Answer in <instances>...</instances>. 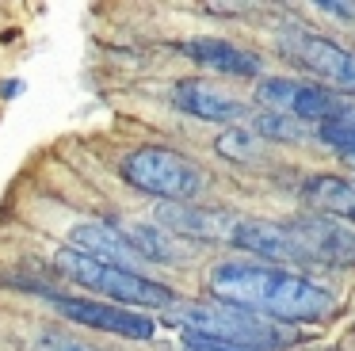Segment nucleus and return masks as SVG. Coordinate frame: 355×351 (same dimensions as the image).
Returning a JSON list of instances; mask_svg holds the SVG:
<instances>
[{"instance_id":"f257e3e1","label":"nucleus","mask_w":355,"mask_h":351,"mask_svg":"<svg viewBox=\"0 0 355 351\" xmlns=\"http://www.w3.org/2000/svg\"><path fill=\"white\" fill-rule=\"evenodd\" d=\"M210 294L214 302L260 313L279 325H313L336 313V298L324 286L271 264H218L210 271Z\"/></svg>"},{"instance_id":"f03ea898","label":"nucleus","mask_w":355,"mask_h":351,"mask_svg":"<svg viewBox=\"0 0 355 351\" xmlns=\"http://www.w3.org/2000/svg\"><path fill=\"white\" fill-rule=\"evenodd\" d=\"M168 325H180L184 336H202V340L252 348V351H271V348H283V343L298 340V328H286L279 320L214 302V298L210 302H176L168 309Z\"/></svg>"},{"instance_id":"7ed1b4c3","label":"nucleus","mask_w":355,"mask_h":351,"mask_svg":"<svg viewBox=\"0 0 355 351\" xmlns=\"http://www.w3.org/2000/svg\"><path fill=\"white\" fill-rule=\"evenodd\" d=\"M58 275H65L69 282L92 290V294H107L111 305H126V309H164L168 313L172 305L180 302L176 290L164 286L157 279H146L141 271H126V267L103 264L96 256H85L77 248H62L54 256Z\"/></svg>"},{"instance_id":"20e7f679","label":"nucleus","mask_w":355,"mask_h":351,"mask_svg":"<svg viewBox=\"0 0 355 351\" xmlns=\"http://www.w3.org/2000/svg\"><path fill=\"white\" fill-rule=\"evenodd\" d=\"M119 176H123L130 187L146 191L153 198L164 203H191L202 191L207 176L195 164L191 157L176 149H164V145H138L119 160Z\"/></svg>"},{"instance_id":"39448f33","label":"nucleus","mask_w":355,"mask_h":351,"mask_svg":"<svg viewBox=\"0 0 355 351\" xmlns=\"http://www.w3.org/2000/svg\"><path fill=\"white\" fill-rule=\"evenodd\" d=\"M279 46H283L286 58L306 65L309 73H317L324 84H336V88H347V92L355 88V53L344 50L340 42L302 27H286L279 35Z\"/></svg>"},{"instance_id":"423d86ee","label":"nucleus","mask_w":355,"mask_h":351,"mask_svg":"<svg viewBox=\"0 0 355 351\" xmlns=\"http://www.w3.org/2000/svg\"><path fill=\"white\" fill-rule=\"evenodd\" d=\"M46 298H50V305H54L65 320H73V325L123 336V340H153V336H157V320L146 317L141 309L96 302V298H58V294H46Z\"/></svg>"},{"instance_id":"0eeeda50","label":"nucleus","mask_w":355,"mask_h":351,"mask_svg":"<svg viewBox=\"0 0 355 351\" xmlns=\"http://www.w3.org/2000/svg\"><path fill=\"white\" fill-rule=\"evenodd\" d=\"M291 237L298 241L306 264H329V267H352L355 264V229L324 214L286 221Z\"/></svg>"},{"instance_id":"6e6552de","label":"nucleus","mask_w":355,"mask_h":351,"mask_svg":"<svg viewBox=\"0 0 355 351\" xmlns=\"http://www.w3.org/2000/svg\"><path fill=\"white\" fill-rule=\"evenodd\" d=\"M157 229L180 237V241H233V229L241 218L218 206L199 203H161L157 206Z\"/></svg>"},{"instance_id":"1a4fd4ad","label":"nucleus","mask_w":355,"mask_h":351,"mask_svg":"<svg viewBox=\"0 0 355 351\" xmlns=\"http://www.w3.org/2000/svg\"><path fill=\"white\" fill-rule=\"evenodd\" d=\"M69 248L85 252V256H96L103 264L126 267V271H138V264L146 259L138 256V248L130 244L123 225H111V221H80V225L69 229Z\"/></svg>"},{"instance_id":"9d476101","label":"nucleus","mask_w":355,"mask_h":351,"mask_svg":"<svg viewBox=\"0 0 355 351\" xmlns=\"http://www.w3.org/2000/svg\"><path fill=\"white\" fill-rule=\"evenodd\" d=\"M230 244H237V248L252 252V256L271 259V267H275V264H306V256H302L298 241L291 237L286 221L241 218L237 229H233V241H230Z\"/></svg>"},{"instance_id":"9b49d317","label":"nucleus","mask_w":355,"mask_h":351,"mask_svg":"<svg viewBox=\"0 0 355 351\" xmlns=\"http://www.w3.org/2000/svg\"><path fill=\"white\" fill-rule=\"evenodd\" d=\"M172 103H176V111L202 119V122H241L248 114V107L241 99L218 92L207 80H180L172 88Z\"/></svg>"},{"instance_id":"f8f14e48","label":"nucleus","mask_w":355,"mask_h":351,"mask_svg":"<svg viewBox=\"0 0 355 351\" xmlns=\"http://www.w3.org/2000/svg\"><path fill=\"white\" fill-rule=\"evenodd\" d=\"M180 53L199 61L202 69H214V73H225V76H256L260 73V58L233 42H225V38H187L180 46Z\"/></svg>"},{"instance_id":"ddd939ff","label":"nucleus","mask_w":355,"mask_h":351,"mask_svg":"<svg viewBox=\"0 0 355 351\" xmlns=\"http://www.w3.org/2000/svg\"><path fill=\"white\" fill-rule=\"evenodd\" d=\"M302 203L336 221H355V180L344 176H309L302 183Z\"/></svg>"},{"instance_id":"4468645a","label":"nucleus","mask_w":355,"mask_h":351,"mask_svg":"<svg viewBox=\"0 0 355 351\" xmlns=\"http://www.w3.org/2000/svg\"><path fill=\"white\" fill-rule=\"evenodd\" d=\"M123 229H126L130 244L138 248V256L146 259V264H176L187 252L180 237L164 233V229H157V225H123Z\"/></svg>"},{"instance_id":"2eb2a0df","label":"nucleus","mask_w":355,"mask_h":351,"mask_svg":"<svg viewBox=\"0 0 355 351\" xmlns=\"http://www.w3.org/2000/svg\"><path fill=\"white\" fill-rule=\"evenodd\" d=\"M256 134L260 137H271V142H306L313 130L306 126V122H298L294 114H275V111H263L256 114Z\"/></svg>"},{"instance_id":"dca6fc26","label":"nucleus","mask_w":355,"mask_h":351,"mask_svg":"<svg viewBox=\"0 0 355 351\" xmlns=\"http://www.w3.org/2000/svg\"><path fill=\"white\" fill-rule=\"evenodd\" d=\"M317 137H321L324 145H332V149L355 157V107H340L329 122L317 126Z\"/></svg>"},{"instance_id":"f3484780","label":"nucleus","mask_w":355,"mask_h":351,"mask_svg":"<svg viewBox=\"0 0 355 351\" xmlns=\"http://www.w3.org/2000/svg\"><path fill=\"white\" fill-rule=\"evenodd\" d=\"M218 153L230 160H248L252 157V134L248 130H225L222 137H218Z\"/></svg>"},{"instance_id":"a211bd4d","label":"nucleus","mask_w":355,"mask_h":351,"mask_svg":"<svg viewBox=\"0 0 355 351\" xmlns=\"http://www.w3.org/2000/svg\"><path fill=\"white\" fill-rule=\"evenodd\" d=\"M187 351H252V348H233V343H218V340H202V336H184Z\"/></svg>"},{"instance_id":"6ab92c4d","label":"nucleus","mask_w":355,"mask_h":351,"mask_svg":"<svg viewBox=\"0 0 355 351\" xmlns=\"http://www.w3.org/2000/svg\"><path fill=\"white\" fill-rule=\"evenodd\" d=\"M321 12H329V15H344V23H355V4H336V0H324Z\"/></svg>"},{"instance_id":"aec40b11","label":"nucleus","mask_w":355,"mask_h":351,"mask_svg":"<svg viewBox=\"0 0 355 351\" xmlns=\"http://www.w3.org/2000/svg\"><path fill=\"white\" fill-rule=\"evenodd\" d=\"M19 92H24V80H8V84H0V96H4V99H16Z\"/></svg>"}]
</instances>
